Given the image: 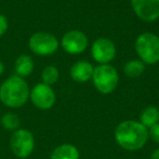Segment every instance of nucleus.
Here are the masks:
<instances>
[{"mask_svg": "<svg viewBox=\"0 0 159 159\" xmlns=\"http://www.w3.org/2000/svg\"><path fill=\"white\" fill-rule=\"evenodd\" d=\"M94 72V66L91 62L84 61H77L71 66L70 75L73 81L77 83H85L89 80H92Z\"/></svg>", "mask_w": 159, "mask_h": 159, "instance_id": "nucleus-11", "label": "nucleus"}, {"mask_svg": "<svg viewBox=\"0 0 159 159\" xmlns=\"http://www.w3.org/2000/svg\"><path fill=\"white\" fill-rule=\"evenodd\" d=\"M116 142L120 147L129 152L139 150L147 143L149 135L148 129L139 121L125 120L117 126L115 131Z\"/></svg>", "mask_w": 159, "mask_h": 159, "instance_id": "nucleus-1", "label": "nucleus"}, {"mask_svg": "<svg viewBox=\"0 0 159 159\" xmlns=\"http://www.w3.org/2000/svg\"><path fill=\"white\" fill-rule=\"evenodd\" d=\"M30 92L25 79L12 75L0 85V102L8 108H21L30 99Z\"/></svg>", "mask_w": 159, "mask_h": 159, "instance_id": "nucleus-2", "label": "nucleus"}, {"mask_svg": "<svg viewBox=\"0 0 159 159\" xmlns=\"http://www.w3.org/2000/svg\"><path fill=\"white\" fill-rule=\"evenodd\" d=\"M135 51L145 64L159 62V36L154 33H143L135 40Z\"/></svg>", "mask_w": 159, "mask_h": 159, "instance_id": "nucleus-4", "label": "nucleus"}, {"mask_svg": "<svg viewBox=\"0 0 159 159\" xmlns=\"http://www.w3.org/2000/svg\"><path fill=\"white\" fill-rule=\"evenodd\" d=\"M139 122L147 129L159 123V109L155 106H148L143 109L139 116Z\"/></svg>", "mask_w": 159, "mask_h": 159, "instance_id": "nucleus-14", "label": "nucleus"}, {"mask_svg": "<svg viewBox=\"0 0 159 159\" xmlns=\"http://www.w3.org/2000/svg\"><path fill=\"white\" fill-rule=\"evenodd\" d=\"M9 29V22L5 14L0 13V37H2Z\"/></svg>", "mask_w": 159, "mask_h": 159, "instance_id": "nucleus-18", "label": "nucleus"}, {"mask_svg": "<svg viewBox=\"0 0 159 159\" xmlns=\"http://www.w3.org/2000/svg\"><path fill=\"white\" fill-rule=\"evenodd\" d=\"M92 81L95 89L102 95H108L116 91L119 84V74L111 64H98L94 68Z\"/></svg>", "mask_w": 159, "mask_h": 159, "instance_id": "nucleus-3", "label": "nucleus"}, {"mask_svg": "<svg viewBox=\"0 0 159 159\" xmlns=\"http://www.w3.org/2000/svg\"><path fill=\"white\" fill-rule=\"evenodd\" d=\"M34 61L32 59L31 56L29 55H21L16 58V62H14V71H16V75L20 77H26L31 75L34 71Z\"/></svg>", "mask_w": 159, "mask_h": 159, "instance_id": "nucleus-12", "label": "nucleus"}, {"mask_svg": "<svg viewBox=\"0 0 159 159\" xmlns=\"http://www.w3.org/2000/svg\"><path fill=\"white\" fill-rule=\"evenodd\" d=\"M59 80V70L55 66H47L42 72V81L47 85H53Z\"/></svg>", "mask_w": 159, "mask_h": 159, "instance_id": "nucleus-17", "label": "nucleus"}, {"mask_svg": "<svg viewBox=\"0 0 159 159\" xmlns=\"http://www.w3.org/2000/svg\"><path fill=\"white\" fill-rule=\"evenodd\" d=\"M148 135L155 143L159 144V123L155 124L152 128L148 129Z\"/></svg>", "mask_w": 159, "mask_h": 159, "instance_id": "nucleus-19", "label": "nucleus"}, {"mask_svg": "<svg viewBox=\"0 0 159 159\" xmlns=\"http://www.w3.org/2000/svg\"><path fill=\"white\" fill-rule=\"evenodd\" d=\"M30 99L35 107L42 110H48L56 104V93L50 85L45 83L36 84L30 92Z\"/></svg>", "mask_w": 159, "mask_h": 159, "instance_id": "nucleus-8", "label": "nucleus"}, {"mask_svg": "<svg viewBox=\"0 0 159 159\" xmlns=\"http://www.w3.org/2000/svg\"><path fill=\"white\" fill-rule=\"evenodd\" d=\"M145 71V63L139 59L129 60L123 66V72L130 79H135L143 74Z\"/></svg>", "mask_w": 159, "mask_h": 159, "instance_id": "nucleus-15", "label": "nucleus"}, {"mask_svg": "<svg viewBox=\"0 0 159 159\" xmlns=\"http://www.w3.org/2000/svg\"><path fill=\"white\" fill-rule=\"evenodd\" d=\"M0 124L5 130L7 131H16L18 129H20L21 125V120L19 118L18 115L13 112H7L1 117L0 119Z\"/></svg>", "mask_w": 159, "mask_h": 159, "instance_id": "nucleus-16", "label": "nucleus"}, {"mask_svg": "<svg viewBox=\"0 0 159 159\" xmlns=\"http://www.w3.org/2000/svg\"><path fill=\"white\" fill-rule=\"evenodd\" d=\"M3 72H5V64L2 61H0V76L3 74Z\"/></svg>", "mask_w": 159, "mask_h": 159, "instance_id": "nucleus-21", "label": "nucleus"}, {"mask_svg": "<svg viewBox=\"0 0 159 159\" xmlns=\"http://www.w3.org/2000/svg\"><path fill=\"white\" fill-rule=\"evenodd\" d=\"M133 11L144 22L159 19V0H131Z\"/></svg>", "mask_w": 159, "mask_h": 159, "instance_id": "nucleus-10", "label": "nucleus"}, {"mask_svg": "<svg viewBox=\"0 0 159 159\" xmlns=\"http://www.w3.org/2000/svg\"><path fill=\"white\" fill-rule=\"evenodd\" d=\"M35 147V139L31 131L18 129L10 137V148L16 157L21 159L31 156Z\"/></svg>", "mask_w": 159, "mask_h": 159, "instance_id": "nucleus-5", "label": "nucleus"}, {"mask_svg": "<svg viewBox=\"0 0 159 159\" xmlns=\"http://www.w3.org/2000/svg\"><path fill=\"white\" fill-rule=\"evenodd\" d=\"M60 46L69 55H80L84 52L89 46V38L86 34L79 30L69 31L62 36Z\"/></svg>", "mask_w": 159, "mask_h": 159, "instance_id": "nucleus-7", "label": "nucleus"}, {"mask_svg": "<svg viewBox=\"0 0 159 159\" xmlns=\"http://www.w3.org/2000/svg\"><path fill=\"white\" fill-rule=\"evenodd\" d=\"M60 42L53 34L48 32L34 33L29 39V48L38 56H50L58 50Z\"/></svg>", "mask_w": 159, "mask_h": 159, "instance_id": "nucleus-6", "label": "nucleus"}, {"mask_svg": "<svg viewBox=\"0 0 159 159\" xmlns=\"http://www.w3.org/2000/svg\"><path fill=\"white\" fill-rule=\"evenodd\" d=\"M150 159H159V148L152 152V154L150 155Z\"/></svg>", "mask_w": 159, "mask_h": 159, "instance_id": "nucleus-20", "label": "nucleus"}, {"mask_svg": "<svg viewBox=\"0 0 159 159\" xmlns=\"http://www.w3.org/2000/svg\"><path fill=\"white\" fill-rule=\"evenodd\" d=\"M92 57L99 64H109L117 55L115 43L109 38H97L91 47Z\"/></svg>", "mask_w": 159, "mask_h": 159, "instance_id": "nucleus-9", "label": "nucleus"}, {"mask_svg": "<svg viewBox=\"0 0 159 159\" xmlns=\"http://www.w3.org/2000/svg\"><path fill=\"white\" fill-rule=\"evenodd\" d=\"M50 159H80V152L72 144H62L52 150Z\"/></svg>", "mask_w": 159, "mask_h": 159, "instance_id": "nucleus-13", "label": "nucleus"}]
</instances>
